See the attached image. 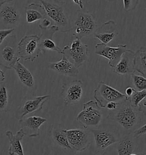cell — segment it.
<instances>
[{"label": "cell", "instance_id": "1", "mask_svg": "<svg viewBox=\"0 0 146 155\" xmlns=\"http://www.w3.org/2000/svg\"><path fill=\"white\" fill-rule=\"evenodd\" d=\"M141 113L132 107L127 100L118 105L116 109L110 111L107 119L116 123L126 134H129L141 122Z\"/></svg>", "mask_w": 146, "mask_h": 155}, {"label": "cell", "instance_id": "2", "mask_svg": "<svg viewBox=\"0 0 146 155\" xmlns=\"http://www.w3.org/2000/svg\"><path fill=\"white\" fill-rule=\"evenodd\" d=\"M41 5L45 11L46 16L61 32L71 31V25L66 9V2L63 1L41 0Z\"/></svg>", "mask_w": 146, "mask_h": 155}, {"label": "cell", "instance_id": "3", "mask_svg": "<svg viewBox=\"0 0 146 155\" xmlns=\"http://www.w3.org/2000/svg\"><path fill=\"white\" fill-rule=\"evenodd\" d=\"M71 31L76 39L90 37L95 32L97 26L94 15L89 12L78 10L71 22Z\"/></svg>", "mask_w": 146, "mask_h": 155}, {"label": "cell", "instance_id": "4", "mask_svg": "<svg viewBox=\"0 0 146 155\" xmlns=\"http://www.w3.org/2000/svg\"><path fill=\"white\" fill-rule=\"evenodd\" d=\"M103 119V113L96 101L90 100L83 105L82 110L76 118L83 128L90 130L98 127Z\"/></svg>", "mask_w": 146, "mask_h": 155}, {"label": "cell", "instance_id": "5", "mask_svg": "<svg viewBox=\"0 0 146 155\" xmlns=\"http://www.w3.org/2000/svg\"><path fill=\"white\" fill-rule=\"evenodd\" d=\"M93 135L96 147L98 152H102L107 147L116 143L120 137L118 130L109 125L99 126L90 130Z\"/></svg>", "mask_w": 146, "mask_h": 155}, {"label": "cell", "instance_id": "6", "mask_svg": "<svg viewBox=\"0 0 146 155\" xmlns=\"http://www.w3.org/2000/svg\"><path fill=\"white\" fill-rule=\"evenodd\" d=\"M94 98L100 107L106 108L107 104L111 102L118 105L128 100L127 96L103 81H100L94 92Z\"/></svg>", "mask_w": 146, "mask_h": 155}, {"label": "cell", "instance_id": "7", "mask_svg": "<svg viewBox=\"0 0 146 155\" xmlns=\"http://www.w3.org/2000/svg\"><path fill=\"white\" fill-rule=\"evenodd\" d=\"M21 14L16 1H0V23L6 29H15L21 23Z\"/></svg>", "mask_w": 146, "mask_h": 155}, {"label": "cell", "instance_id": "8", "mask_svg": "<svg viewBox=\"0 0 146 155\" xmlns=\"http://www.w3.org/2000/svg\"><path fill=\"white\" fill-rule=\"evenodd\" d=\"M17 52L20 59L34 61L41 54L40 37L32 35L23 37L17 45Z\"/></svg>", "mask_w": 146, "mask_h": 155}, {"label": "cell", "instance_id": "9", "mask_svg": "<svg viewBox=\"0 0 146 155\" xmlns=\"http://www.w3.org/2000/svg\"><path fill=\"white\" fill-rule=\"evenodd\" d=\"M62 50L63 55L77 68L89 59L88 46L78 39L72 41L71 47L64 46Z\"/></svg>", "mask_w": 146, "mask_h": 155}, {"label": "cell", "instance_id": "10", "mask_svg": "<svg viewBox=\"0 0 146 155\" xmlns=\"http://www.w3.org/2000/svg\"><path fill=\"white\" fill-rule=\"evenodd\" d=\"M89 130L85 128L65 129L64 132L68 144L74 151L82 152L87 150L91 143V134Z\"/></svg>", "mask_w": 146, "mask_h": 155}, {"label": "cell", "instance_id": "11", "mask_svg": "<svg viewBox=\"0 0 146 155\" xmlns=\"http://www.w3.org/2000/svg\"><path fill=\"white\" fill-rule=\"evenodd\" d=\"M83 94V85L82 81L75 80L62 85L61 95L64 104L77 105L79 103Z\"/></svg>", "mask_w": 146, "mask_h": 155}, {"label": "cell", "instance_id": "12", "mask_svg": "<svg viewBox=\"0 0 146 155\" xmlns=\"http://www.w3.org/2000/svg\"><path fill=\"white\" fill-rule=\"evenodd\" d=\"M19 60L20 58L17 52L16 36L11 35L8 37L4 48L0 52V65L10 69Z\"/></svg>", "mask_w": 146, "mask_h": 155}, {"label": "cell", "instance_id": "13", "mask_svg": "<svg viewBox=\"0 0 146 155\" xmlns=\"http://www.w3.org/2000/svg\"><path fill=\"white\" fill-rule=\"evenodd\" d=\"M127 50L126 45H119L114 47L103 43H98L95 46V54L106 58L109 60V67L113 68L118 63L122 55Z\"/></svg>", "mask_w": 146, "mask_h": 155}, {"label": "cell", "instance_id": "14", "mask_svg": "<svg viewBox=\"0 0 146 155\" xmlns=\"http://www.w3.org/2000/svg\"><path fill=\"white\" fill-rule=\"evenodd\" d=\"M51 96L50 95L39 96L28 100L21 106H19L15 113L16 118L20 120L23 118L26 115L41 110L46 101L49 100Z\"/></svg>", "mask_w": 146, "mask_h": 155}, {"label": "cell", "instance_id": "15", "mask_svg": "<svg viewBox=\"0 0 146 155\" xmlns=\"http://www.w3.org/2000/svg\"><path fill=\"white\" fill-rule=\"evenodd\" d=\"M47 119L38 116H32L19 120L20 130L23 134L29 137H35L40 135V127Z\"/></svg>", "mask_w": 146, "mask_h": 155}, {"label": "cell", "instance_id": "16", "mask_svg": "<svg viewBox=\"0 0 146 155\" xmlns=\"http://www.w3.org/2000/svg\"><path fill=\"white\" fill-rule=\"evenodd\" d=\"M40 49L41 54H44L46 51H55L59 54H62V50L57 45L54 41V34L59 31L58 27L51 25L47 29H41Z\"/></svg>", "mask_w": 146, "mask_h": 155}, {"label": "cell", "instance_id": "17", "mask_svg": "<svg viewBox=\"0 0 146 155\" xmlns=\"http://www.w3.org/2000/svg\"><path fill=\"white\" fill-rule=\"evenodd\" d=\"M118 28L116 22L113 20L103 23L100 27L96 28L93 37L99 39L102 43L107 45L118 36Z\"/></svg>", "mask_w": 146, "mask_h": 155}, {"label": "cell", "instance_id": "18", "mask_svg": "<svg viewBox=\"0 0 146 155\" xmlns=\"http://www.w3.org/2000/svg\"><path fill=\"white\" fill-rule=\"evenodd\" d=\"M47 67L55 72L71 78H76L79 73L78 68L64 55L59 61L49 63Z\"/></svg>", "mask_w": 146, "mask_h": 155}, {"label": "cell", "instance_id": "19", "mask_svg": "<svg viewBox=\"0 0 146 155\" xmlns=\"http://www.w3.org/2000/svg\"><path fill=\"white\" fill-rule=\"evenodd\" d=\"M65 129L64 126L62 124L54 123L51 126V137L55 143L64 150L65 152L74 154L75 152L73 150L68 144V138L64 132Z\"/></svg>", "mask_w": 146, "mask_h": 155}, {"label": "cell", "instance_id": "20", "mask_svg": "<svg viewBox=\"0 0 146 155\" xmlns=\"http://www.w3.org/2000/svg\"><path fill=\"white\" fill-rule=\"evenodd\" d=\"M134 55L132 51L127 49L121 56L120 59L115 67L113 72L118 75L131 74L135 72L134 69Z\"/></svg>", "mask_w": 146, "mask_h": 155}, {"label": "cell", "instance_id": "21", "mask_svg": "<svg viewBox=\"0 0 146 155\" xmlns=\"http://www.w3.org/2000/svg\"><path fill=\"white\" fill-rule=\"evenodd\" d=\"M116 146L118 155H130L134 153L137 148L136 139L132 134L121 136Z\"/></svg>", "mask_w": 146, "mask_h": 155}, {"label": "cell", "instance_id": "22", "mask_svg": "<svg viewBox=\"0 0 146 155\" xmlns=\"http://www.w3.org/2000/svg\"><path fill=\"white\" fill-rule=\"evenodd\" d=\"M6 136L8 137L10 142V147L8 150L9 155H25L23 153V146L21 141L23 140L25 135L21 130L14 135L11 131H7Z\"/></svg>", "mask_w": 146, "mask_h": 155}, {"label": "cell", "instance_id": "23", "mask_svg": "<svg viewBox=\"0 0 146 155\" xmlns=\"http://www.w3.org/2000/svg\"><path fill=\"white\" fill-rule=\"evenodd\" d=\"M18 60L13 68L18 76L20 81L26 87L29 88H33L35 85V80L32 73L26 68L20 61Z\"/></svg>", "mask_w": 146, "mask_h": 155}, {"label": "cell", "instance_id": "24", "mask_svg": "<svg viewBox=\"0 0 146 155\" xmlns=\"http://www.w3.org/2000/svg\"><path fill=\"white\" fill-rule=\"evenodd\" d=\"M26 15V21L28 23H34L47 18L45 11L42 5L32 3L25 8Z\"/></svg>", "mask_w": 146, "mask_h": 155}, {"label": "cell", "instance_id": "25", "mask_svg": "<svg viewBox=\"0 0 146 155\" xmlns=\"http://www.w3.org/2000/svg\"><path fill=\"white\" fill-rule=\"evenodd\" d=\"M134 69L141 74V76H146V48L141 47L134 55Z\"/></svg>", "mask_w": 146, "mask_h": 155}, {"label": "cell", "instance_id": "26", "mask_svg": "<svg viewBox=\"0 0 146 155\" xmlns=\"http://www.w3.org/2000/svg\"><path fill=\"white\" fill-rule=\"evenodd\" d=\"M146 90H144L142 91H134L132 93V96L128 98V101H129L130 104L132 107L139 110L143 113V110L141 109L140 104L144 99H146Z\"/></svg>", "mask_w": 146, "mask_h": 155}, {"label": "cell", "instance_id": "27", "mask_svg": "<svg viewBox=\"0 0 146 155\" xmlns=\"http://www.w3.org/2000/svg\"><path fill=\"white\" fill-rule=\"evenodd\" d=\"M9 96L6 87L0 83V111L7 112L9 109Z\"/></svg>", "mask_w": 146, "mask_h": 155}, {"label": "cell", "instance_id": "28", "mask_svg": "<svg viewBox=\"0 0 146 155\" xmlns=\"http://www.w3.org/2000/svg\"><path fill=\"white\" fill-rule=\"evenodd\" d=\"M134 89L136 91H142L146 90V78L141 75L134 73L131 74Z\"/></svg>", "mask_w": 146, "mask_h": 155}, {"label": "cell", "instance_id": "29", "mask_svg": "<svg viewBox=\"0 0 146 155\" xmlns=\"http://www.w3.org/2000/svg\"><path fill=\"white\" fill-rule=\"evenodd\" d=\"M139 1H130V0H124L123 1V7L124 9L126 12H131L135 9L138 5Z\"/></svg>", "mask_w": 146, "mask_h": 155}, {"label": "cell", "instance_id": "30", "mask_svg": "<svg viewBox=\"0 0 146 155\" xmlns=\"http://www.w3.org/2000/svg\"><path fill=\"white\" fill-rule=\"evenodd\" d=\"M15 29H4L0 30V46L2 45L3 42L7 37L13 32Z\"/></svg>", "mask_w": 146, "mask_h": 155}, {"label": "cell", "instance_id": "31", "mask_svg": "<svg viewBox=\"0 0 146 155\" xmlns=\"http://www.w3.org/2000/svg\"><path fill=\"white\" fill-rule=\"evenodd\" d=\"M132 134V137H134L135 139H138L140 137H141L142 135H144L146 134V124H144L143 126H141L140 128H137L136 130L134 131Z\"/></svg>", "mask_w": 146, "mask_h": 155}, {"label": "cell", "instance_id": "32", "mask_svg": "<svg viewBox=\"0 0 146 155\" xmlns=\"http://www.w3.org/2000/svg\"><path fill=\"white\" fill-rule=\"evenodd\" d=\"M51 24V21L47 17L40 21L38 26L40 29H47L50 27Z\"/></svg>", "mask_w": 146, "mask_h": 155}, {"label": "cell", "instance_id": "33", "mask_svg": "<svg viewBox=\"0 0 146 155\" xmlns=\"http://www.w3.org/2000/svg\"><path fill=\"white\" fill-rule=\"evenodd\" d=\"M118 106V104L117 103L111 102H109L108 104H107V105L106 106V108L111 111V110L116 109L117 108Z\"/></svg>", "mask_w": 146, "mask_h": 155}, {"label": "cell", "instance_id": "34", "mask_svg": "<svg viewBox=\"0 0 146 155\" xmlns=\"http://www.w3.org/2000/svg\"><path fill=\"white\" fill-rule=\"evenodd\" d=\"M134 91L135 90H134V89L133 87H127V89H126V91H125V93H126L125 95L127 96V98H129V97H130L131 96H132V93H133V92H134Z\"/></svg>", "mask_w": 146, "mask_h": 155}, {"label": "cell", "instance_id": "35", "mask_svg": "<svg viewBox=\"0 0 146 155\" xmlns=\"http://www.w3.org/2000/svg\"><path fill=\"white\" fill-rule=\"evenodd\" d=\"M5 80L4 72L1 69V65H0V83L4 82Z\"/></svg>", "mask_w": 146, "mask_h": 155}, {"label": "cell", "instance_id": "36", "mask_svg": "<svg viewBox=\"0 0 146 155\" xmlns=\"http://www.w3.org/2000/svg\"><path fill=\"white\" fill-rule=\"evenodd\" d=\"M96 155H106V153H105V152H99L98 154H97Z\"/></svg>", "mask_w": 146, "mask_h": 155}, {"label": "cell", "instance_id": "37", "mask_svg": "<svg viewBox=\"0 0 146 155\" xmlns=\"http://www.w3.org/2000/svg\"><path fill=\"white\" fill-rule=\"evenodd\" d=\"M137 155V153H133L131 155Z\"/></svg>", "mask_w": 146, "mask_h": 155}]
</instances>
